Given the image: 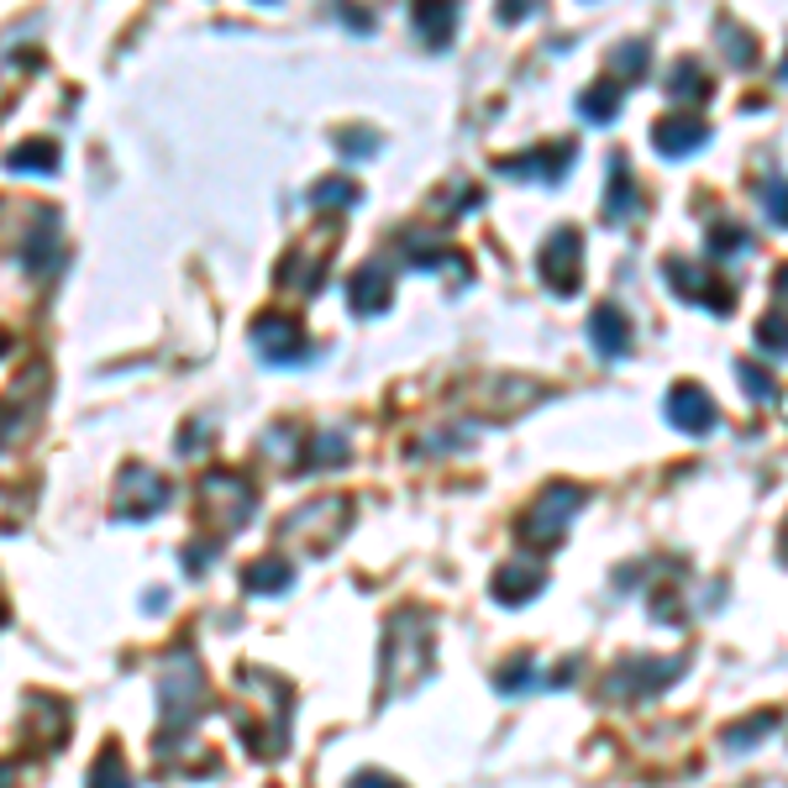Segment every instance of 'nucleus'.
<instances>
[{
  "label": "nucleus",
  "instance_id": "1",
  "mask_svg": "<svg viewBox=\"0 0 788 788\" xmlns=\"http://www.w3.org/2000/svg\"><path fill=\"white\" fill-rule=\"evenodd\" d=\"M668 420L700 437L710 426H721V411H715V400H710L700 384H673V394H668Z\"/></svg>",
  "mask_w": 788,
  "mask_h": 788
},
{
  "label": "nucleus",
  "instance_id": "2",
  "mask_svg": "<svg viewBox=\"0 0 788 788\" xmlns=\"http://www.w3.org/2000/svg\"><path fill=\"white\" fill-rule=\"evenodd\" d=\"M704 142H710V131L700 121H662L657 127V153L662 158H689V153H700Z\"/></svg>",
  "mask_w": 788,
  "mask_h": 788
},
{
  "label": "nucleus",
  "instance_id": "3",
  "mask_svg": "<svg viewBox=\"0 0 788 788\" xmlns=\"http://www.w3.org/2000/svg\"><path fill=\"white\" fill-rule=\"evenodd\" d=\"M594 337H599V352H605V358H620V352L631 348V321L615 306H599L594 310Z\"/></svg>",
  "mask_w": 788,
  "mask_h": 788
},
{
  "label": "nucleus",
  "instance_id": "4",
  "mask_svg": "<svg viewBox=\"0 0 788 788\" xmlns=\"http://www.w3.org/2000/svg\"><path fill=\"white\" fill-rule=\"evenodd\" d=\"M615 100H620V89H615V85H599L594 95H584V116H594V121H610V116H615Z\"/></svg>",
  "mask_w": 788,
  "mask_h": 788
},
{
  "label": "nucleus",
  "instance_id": "5",
  "mask_svg": "<svg viewBox=\"0 0 788 788\" xmlns=\"http://www.w3.org/2000/svg\"><path fill=\"white\" fill-rule=\"evenodd\" d=\"M763 200H767V211H773V221H778V226H788V184H784V179H767Z\"/></svg>",
  "mask_w": 788,
  "mask_h": 788
},
{
  "label": "nucleus",
  "instance_id": "6",
  "mask_svg": "<svg viewBox=\"0 0 788 788\" xmlns=\"http://www.w3.org/2000/svg\"><path fill=\"white\" fill-rule=\"evenodd\" d=\"M742 379H746V390H752V394H763V400H773V384H767V379H763L757 369H746V363H742Z\"/></svg>",
  "mask_w": 788,
  "mask_h": 788
},
{
  "label": "nucleus",
  "instance_id": "7",
  "mask_svg": "<svg viewBox=\"0 0 788 788\" xmlns=\"http://www.w3.org/2000/svg\"><path fill=\"white\" fill-rule=\"evenodd\" d=\"M778 295H784V300H788V268H784V274H778Z\"/></svg>",
  "mask_w": 788,
  "mask_h": 788
}]
</instances>
